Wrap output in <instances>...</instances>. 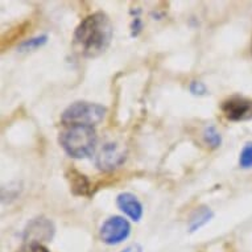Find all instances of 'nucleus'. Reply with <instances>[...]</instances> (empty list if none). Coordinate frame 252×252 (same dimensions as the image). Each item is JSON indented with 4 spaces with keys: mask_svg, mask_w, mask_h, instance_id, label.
Listing matches in <instances>:
<instances>
[{
    "mask_svg": "<svg viewBox=\"0 0 252 252\" xmlns=\"http://www.w3.org/2000/svg\"><path fill=\"white\" fill-rule=\"evenodd\" d=\"M127 158L126 147L115 141L102 145L95 155V165L102 172H112L122 166Z\"/></svg>",
    "mask_w": 252,
    "mask_h": 252,
    "instance_id": "nucleus-4",
    "label": "nucleus"
},
{
    "mask_svg": "<svg viewBox=\"0 0 252 252\" xmlns=\"http://www.w3.org/2000/svg\"><path fill=\"white\" fill-rule=\"evenodd\" d=\"M189 90H190L191 94L195 96H203L209 93L206 85L203 82H201V81H191L190 85H189Z\"/></svg>",
    "mask_w": 252,
    "mask_h": 252,
    "instance_id": "nucleus-14",
    "label": "nucleus"
},
{
    "mask_svg": "<svg viewBox=\"0 0 252 252\" xmlns=\"http://www.w3.org/2000/svg\"><path fill=\"white\" fill-rule=\"evenodd\" d=\"M114 37V27L110 17L102 11L90 13L75 28L73 48L79 56L95 58L108 49Z\"/></svg>",
    "mask_w": 252,
    "mask_h": 252,
    "instance_id": "nucleus-1",
    "label": "nucleus"
},
{
    "mask_svg": "<svg viewBox=\"0 0 252 252\" xmlns=\"http://www.w3.org/2000/svg\"><path fill=\"white\" fill-rule=\"evenodd\" d=\"M220 111L230 122H246L252 119V99L234 95L224 99L220 104Z\"/></svg>",
    "mask_w": 252,
    "mask_h": 252,
    "instance_id": "nucleus-6",
    "label": "nucleus"
},
{
    "mask_svg": "<svg viewBox=\"0 0 252 252\" xmlns=\"http://www.w3.org/2000/svg\"><path fill=\"white\" fill-rule=\"evenodd\" d=\"M202 137L205 144L210 147L211 149L219 148L222 144V135L219 133V131L215 128L214 126H207L206 128L203 129Z\"/></svg>",
    "mask_w": 252,
    "mask_h": 252,
    "instance_id": "nucleus-11",
    "label": "nucleus"
},
{
    "mask_svg": "<svg viewBox=\"0 0 252 252\" xmlns=\"http://www.w3.org/2000/svg\"><path fill=\"white\" fill-rule=\"evenodd\" d=\"M129 28H131V36H132V37H136V36L140 34L143 28H144L143 20H141L139 16H135L132 19V23H131V27H129Z\"/></svg>",
    "mask_w": 252,
    "mask_h": 252,
    "instance_id": "nucleus-16",
    "label": "nucleus"
},
{
    "mask_svg": "<svg viewBox=\"0 0 252 252\" xmlns=\"http://www.w3.org/2000/svg\"><path fill=\"white\" fill-rule=\"evenodd\" d=\"M239 166L243 169L252 168V141L244 145L239 155Z\"/></svg>",
    "mask_w": 252,
    "mask_h": 252,
    "instance_id": "nucleus-13",
    "label": "nucleus"
},
{
    "mask_svg": "<svg viewBox=\"0 0 252 252\" xmlns=\"http://www.w3.org/2000/svg\"><path fill=\"white\" fill-rule=\"evenodd\" d=\"M58 143L67 156L81 160L94 155L98 136L94 127L63 126L58 135Z\"/></svg>",
    "mask_w": 252,
    "mask_h": 252,
    "instance_id": "nucleus-2",
    "label": "nucleus"
},
{
    "mask_svg": "<svg viewBox=\"0 0 252 252\" xmlns=\"http://www.w3.org/2000/svg\"><path fill=\"white\" fill-rule=\"evenodd\" d=\"M141 251H143V250H141V247L139 246V244H132V246H128L127 248H124L122 252H141Z\"/></svg>",
    "mask_w": 252,
    "mask_h": 252,
    "instance_id": "nucleus-17",
    "label": "nucleus"
},
{
    "mask_svg": "<svg viewBox=\"0 0 252 252\" xmlns=\"http://www.w3.org/2000/svg\"><path fill=\"white\" fill-rule=\"evenodd\" d=\"M54 232L56 228L50 219L45 217H37L27 224L23 238L25 243H42L53 239Z\"/></svg>",
    "mask_w": 252,
    "mask_h": 252,
    "instance_id": "nucleus-7",
    "label": "nucleus"
},
{
    "mask_svg": "<svg viewBox=\"0 0 252 252\" xmlns=\"http://www.w3.org/2000/svg\"><path fill=\"white\" fill-rule=\"evenodd\" d=\"M65 176L69 181L70 190L73 194L77 195V197H90L93 194L90 180L87 178V176L81 173L79 170H77L75 168H69Z\"/></svg>",
    "mask_w": 252,
    "mask_h": 252,
    "instance_id": "nucleus-9",
    "label": "nucleus"
},
{
    "mask_svg": "<svg viewBox=\"0 0 252 252\" xmlns=\"http://www.w3.org/2000/svg\"><path fill=\"white\" fill-rule=\"evenodd\" d=\"M116 205L120 209V211L124 213V215H127L133 222H139L143 218L144 207L139 201V198L132 193H128V191L120 193L116 197Z\"/></svg>",
    "mask_w": 252,
    "mask_h": 252,
    "instance_id": "nucleus-8",
    "label": "nucleus"
},
{
    "mask_svg": "<svg viewBox=\"0 0 252 252\" xmlns=\"http://www.w3.org/2000/svg\"><path fill=\"white\" fill-rule=\"evenodd\" d=\"M107 108L99 103L78 100L67 106L61 114L63 126H87L94 127L100 124L106 118Z\"/></svg>",
    "mask_w": 252,
    "mask_h": 252,
    "instance_id": "nucleus-3",
    "label": "nucleus"
},
{
    "mask_svg": "<svg viewBox=\"0 0 252 252\" xmlns=\"http://www.w3.org/2000/svg\"><path fill=\"white\" fill-rule=\"evenodd\" d=\"M48 42V36L46 34H40V36H36V37L28 38V40H24L19 45V50L20 52H31V50H36L38 48H41Z\"/></svg>",
    "mask_w": 252,
    "mask_h": 252,
    "instance_id": "nucleus-12",
    "label": "nucleus"
},
{
    "mask_svg": "<svg viewBox=\"0 0 252 252\" xmlns=\"http://www.w3.org/2000/svg\"><path fill=\"white\" fill-rule=\"evenodd\" d=\"M17 252H49L42 243H25Z\"/></svg>",
    "mask_w": 252,
    "mask_h": 252,
    "instance_id": "nucleus-15",
    "label": "nucleus"
},
{
    "mask_svg": "<svg viewBox=\"0 0 252 252\" xmlns=\"http://www.w3.org/2000/svg\"><path fill=\"white\" fill-rule=\"evenodd\" d=\"M214 217V213L210 207L201 206L197 207L194 213L190 215V220H189V232L198 231L199 228L206 226L211 219Z\"/></svg>",
    "mask_w": 252,
    "mask_h": 252,
    "instance_id": "nucleus-10",
    "label": "nucleus"
},
{
    "mask_svg": "<svg viewBox=\"0 0 252 252\" xmlns=\"http://www.w3.org/2000/svg\"><path fill=\"white\" fill-rule=\"evenodd\" d=\"M131 234V224L124 217L114 215L106 219L100 226L99 238L108 246H116L123 243Z\"/></svg>",
    "mask_w": 252,
    "mask_h": 252,
    "instance_id": "nucleus-5",
    "label": "nucleus"
}]
</instances>
